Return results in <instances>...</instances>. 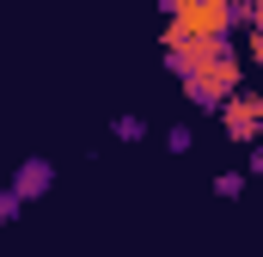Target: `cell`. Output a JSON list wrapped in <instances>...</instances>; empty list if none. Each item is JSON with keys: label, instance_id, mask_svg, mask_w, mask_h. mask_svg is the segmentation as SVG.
Listing matches in <instances>:
<instances>
[{"label": "cell", "instance_id": "5", "mask_svg": "<svg viewBox=\"0 0 263 257\" xmlns=\"http://www.w3.org/2000/svg\"><path fill=\"white\" fill-rule=\"evenodd\" d=\"M6 190L18 196V202H37V196L55 190V166L43 159V153H31V159H18V172H12V184Z\"/></svg>", "mask_w": 263, "mask_h": 257}, {"label": "cell", "instance_id": "11", "mask_svg": "<svg viewBox=\"0 0 263 257\" xmlns=\"http://www.w3.org/2000/svg\"><path fill=\"white\" fill-rule=\"evenodd\" d=\"M251 178H263V141L251 147Z\"/></svg>", "mask_w": 263, "mask_h": 257}, {"label": "cell", "instance_id": "9", "mask_svg": "<svg viewBox=\"0 0 263 257\" xmlns=\"http://www.w3.org/2000/svg\"><path fill=\"white\" fill-rule=\"evenodd\" d=\"M18 208H25V202H18V196H12V190H0V227H6V221H12V214H18Z\"/></svg>", "mask_w": 263, "mask_h": 257}, {"label": "cell", "instance_id": "1", "mask_svg": "<svg viewBox=\"0 0 263 257\" xmlns=\"http://www.w3.org/2000/svg\"><path fill=\"white\" fill-rule=\"evenodd\" d=\"M220 56H239L233 37H208V31H178V25H165V67H172L178 80L202 74V67L220 62Z\"/></svg>", "mask_w": 263, "mask_h": 257}, {"label": "cell", "instance_id": "7", "mask_svg": "<svg viewBox=\"0 0 263 257\" xmlns=\"http://www.w3.org/2000/svg\"><path fill=\"white\" fill-rule=\"evenodd\" d=\"M110 135H117V141H141V135H147V123H141V117H117V123H110Z\"/></svg>", "mask_w": 263, "mask_h": 257}, {"label": "cell", "instance_id": "4", "mask_svg": "<svg viewBox=\"0 0 263 257\" xmlns=\"http://www.w3.org/2000/svg\"><path fill=\"white\" fill-rule=\"evenodd\" d=\"M220 128H227L233 141H251V147H257V141H263V92L239 86V92L220 104Z\"/></svg>", "mask_w": 263, "mask_h": 257}, {"label": "cell", "instance_id": "3", "mask_svg": "<svg viewBox=\"0 0 263 257\" xmlns=\"http://www.w3.org/2000/svg\"><path fill=\"white\" fill-rule=\"evenodd\" d=\"M165 6V19L178 25V31H208V37H227L233 31V0H159Z\"/></svg>", "mask_w": 263, "mask_h": 257}, {"label": "cell", "instance_id": "6", "mask_svg": "<svg viewBox=\"0 0 263 257\" xmlns=\"http://www.w3.org/2000/svg\"><path fill=\"white\" fill-rule=\"evenodd\" d=\"M245 178H251V172H214V196H227V202L245 196Z\"/></svg>", "mask_w": 263, "mask_h": 257}, {"label": "cell", "instance_id": "2", "mask_svg": "<svg viewBox=\"0 0 263 257\" xmlns=\"http://www.w3.org/2000/svg\"><path fill=\"white\" fill-rule=\"evenodd\" d=\"M239 80H245V62H239V56H220V62H208L202 74H190L184 92H190V104H202V111H220V104L239 92Z\"/></svg>", "mask_w": 263, "mask_h": 257}, {"label": "cell", "instance_id": "8", "mask_svg": "<svg viewBox=\"0 0 263 257\" xmlns=\"http://www.w3.org/2000/svg\"><path fill=\"white\" fill-rule=\"evenodd\" d=\"M190 141H196V135H190L184 123H172V128H165V147H172V153H190Z\"/></svg>", "mask_w": 263, "mask_h": 257}, {"label": "cell", "instance_id": "10", "mask_svg": "<svg viewBox=\"0 0 263 257\" xmlns=\"http://www.w3.org/2000/svg\"><path fill=\"white\" fill-rule=\"evenodd\" d=\"M245 56H251V67H263V31H251V43H245Z\"/></svg>", "mask_w": 263, "mask_h": 257}]
</instances>
